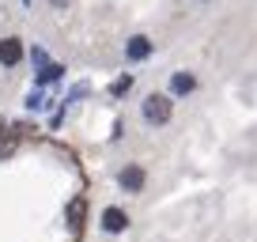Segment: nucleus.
I'll return each instance as SVG.
<instances>
[{
	"instance_id": "8",
	"label": "nucleus",
	"mask_w": 257,
	"mask_h": 242,
	"mask_svg": "<svg viewBox=\"0 0 257 242\" xmlns=\"http://www.w3.org/2000/svg\"><path fill=\"white\" fill-rule=\"evenodd\" d=\"M128 87H133V72H125V76H117V80H113V83H110V95H113V98H121V95H125V91H128Z\"/></svg>"
},
{
	"instance_id": "9",
	"label": "nucleus",
	"mask_w": 257,
	"mask_h": 242,
	"mask_svg": "<svg viewBox=\"0 0 257 242\" xmlns=\"http://www.w3.org/2000/svg\"><path fill=\"white\" fill-rule=\"evenodd\" d=\"M83 212H87V204H83V197H76V201L68 204V219H72V227L83 223Z\"/></svg>"
},
{
	"instance_id": "10",
	"label": "nucleus",
	"mask_w": 257,
	"mask_h": 242,
	"mask_svg": "<svg viewBox=\"0 0 257 242\" xmlns=\"http://www.w3.org/2000/svg\"><path fill=\"white\" fill-rule=\"evenodd\" d=\"M49 106V98L42 95V91H31V95H27V110H46Z\"/></svg>"
},
{
	"instance_id": "2",
	"label": "nucleus",
	"mask_w": 257,
	"mask_h": 242,
	"mask_svg": "<svg viewBox=\"0 0 257 242\" xmlns=\"http://www.w3.org/2000/svg\"><path fill=\"white\" fill-rule=\"evenodd\" d=\"M148 182V170L140 167V163H125V167L117 170V186L125 189V193H140Z\"/></svg>"
},
{
	"instance_id": "5",
	"label": "nucleus",
	"mask_w": 257,
	"mask_h": 242,
	"mask_svg": "<svg viewBox=\"0 0 257 242\" xmlns=\"http://www.w3.org/2000/svg\"><path fill=\"white\" fill-rule=\"evenodd\" d=\"M125 227H128V216H125V208L110 204V208L102 212V231H106V234H121Z\"/></svg>"
},
{
	"instance_id": "6",
	"label": "nucleus",
	"mask_w": 257,
	"mask_h": 242,
	"mask_svg": "<svg viewBox=\"0 0 257 242\" xmlns=\"http://www.w3.org/2000/svg\"><path fill=\"white\" fill-rule=\"evenodd\" d=\"M197 91V76L193 72H174L170 76V98H185Z\"/></svg>"
},
{
	"instance_id": "11",
	"label": "nucleus",
	"mask_w": 257,
	"mask_h": 242,
	"mask_svg": "<svg viewBox=\"0 0 257 242\" xmlns=\"http://www.w3.org/2000/svg\"><path fill=\"white\" fill-rule=\"evenodd\" d=\"M31 61H34V68H46V65H49V53H46L42 46H34V49H31Z\"/></svg>"
},
{
	"instance_id": "1",
	"label": "nucleus",
	"mask_w": 257,
	"mask_h": 242,
	"mask_svg": "<svg viewBox=\"0 0 257 242\" xmlns=\"http://www.w3.org/2000/svg\"><path fill=\"white\" fill-rule=\"evenodd\" d=\"M140 113H144L148 125H167L170 113H174V98L170 95H148L144 102H140Z\"/></svg>"
},
{
	"instance_id": "13",
	"label": "nucleus",
	"mask_w": 257,
	"mask_h": 242,
	"mask_svg": "<svg viewBox=\"0 0 257 242\" xmlns=\"http://www.w3.org/2000/svg\"><path fill=\"white\" fill-rule=\"evenodd\" d=\"M23 4H27V8H31V0H23Z\"/></svg>"
},
{
	"instance_id": "12",
	"label": "nucleus",
	"mask_w": 257,
	"mask_h": 242,
	"mask_svg": "<svg viewBox=\"0 0 257 242\" xmlns=\"http://www.w3.org/2000/svg\"><path fill=\"white\" fill-rule=\"evenodd\" d=\"M49 4H53V8H68V0H49Z\"/></svg>"
},
{
	"instance_id": "3",
	"label": "nucleus",
	"mask_w": 257,
	"mask_h": 242,
	"mask_svg": "<svg viewBox=\"0 0 257 242\" xmlns=\"http://www.w3.org/2000/svg\"><path fill=\"white\" fill-rule=\"evenodd\" d=\"M152 53H155V42L148 38V34H133V38L125 42V61L128 65H140V61H148Z\"/></svg>"
},
{
	"instance_id": "7",
	"label": "nucleus",
	"mask_w": 257,
	"mask_h": 242,
	"mask_svg": "<svg viewBox=\"0 0 257 242\" xmlns=\"http://www.w3.org/2000/svg\"><path fill=\"white\" fill-rule=\"evenodd\" d=\"M64 80V65H57V61H49L46 68H38V76H34V91L49 87V83H61Z\"/></svg>"
},
{
	"instance_id": "4",
	"label": "nucleus",
	"mask_w": 257,
	"mask_h": 242,
	"mask_svg": "<svg viewBox=\"0 0 257 242\" xmlns=\"http://www.w3.org/2000/svg\"><path fill=\"white\" fill-rule=\"evenodd\" d=\"M19 61H23V42L19 38H0V65L16 68Z\"/></svg>"
}]
</instances>
